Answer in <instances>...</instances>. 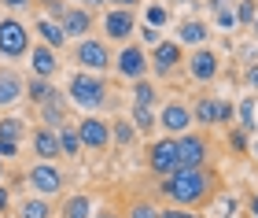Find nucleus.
<instances>
[{
  "label": "nucleus",
  "instance_id": "11",
  "mask_svg": "<svg viewBox=\"0 0 258 218\" xmlns=\"http://www.w3.org/2000/svg\"><path fill=\"white\" fill-rule=\"evenodd\" d=\"M177 159H181V170H196V167H207L210 159V137L207 133H184L177 137Z\"/></svg>",
  "mask_w": 258,
  "mask_h": 218
},
{
  "label": "nucleus",
  "instance_id": "16",
  "mask_svg": "<svg viewBox=\"0 0 258 218\" xmlns=\"http://www.w3.org/2000/svg\"><path fill=\"white\" fill-rule=\"evenodd\" d=\"M30 148L33 155H37V163H55L63 152H59V137H55V130H48V126H37V130L30 133Z\"/></svg>",
  "mask_w": 258,
  "mask_h": 218
},
{
  "label": "nucleus",
  "instance_id": "17",
  "mask_svg": "<svg viewBox=\"0 0 258 218\" xmlns=\"http://www.w3.org/2000/svg\"><path fill=\"white\" fill-rule=\"evenodd\" d=\"M26 96V78L11 67H0V107H11Z\"/></svg>",
  "mask_w": 258,
  "mask_h": 218
},
{
  "label": "nucleus",
  "instance_id": "8",
  "mask_svg": "<svg viewBox=\"0 0 258 218\" xmlns=\"http://www.w3.org/2000/svg\"><path fill=\"white\" fill-rule=\"evenodd\" d=\"M184 63V48L177 41H159L155 48L148 52V71L155 78H173Z\"/></svg>",
  "mask_w": 258,
  "mask_h": 218
},
{
  "label": "nucleus",
  "instance_id": "45",
  "mask_svg": "<svg viewBox=\"0 0 258 218\" xmlns=\"http://www.w3.org/2000/svg\"><path fill=\"white\" fill-rule=\"evenodd\" d=\"M247 211H251V214L258 218V192H254V196H251V203H247Z\"/></svg>",
  "mask_w": 258,
  "mask_h": 218
},
{
  "label": "nucleus",
  "instance_id": "5",
  "mask_svg": "<svg viewBox=\"0 0 258 218\" xmlns=\"http://www.w3.org/2000/svg\"><path fill=\"white\" fill-rule=\"evenodd\" d=\"M52 19L63 26L67 41H81L92 33V11H85L81 4H67V0H59V4L52 8Z\"/></svg>",
  "mask_w": 258,
  "mask_h": 218
},
{
  "label": "nucleus",
  "instance_id": "15",
  "mask_svg": "<svg viewBox=\"0 0 258 218\" xmlns=\"http://www.w3.org/2000/svg\"><path fill=\"white\" fill-rule=\"evenodd\" d=\"M26 60H30V67H33V78H48V82L59 74V67H63V63H59V52H52L48 44H30V56H26Z\"/></svg>",
  "mask_w": 258,
  "mask_h": 218
},
{
  "label": "nucleus",
  "instance_id": "13",
  "mask_svg": "<svg viewBox=\"0 0 258 218\" xmlns=\"http://www.w3.org/2000/svg\"><path fill=\"white\" fill-rule=\"evenodd\" d=\"M159 126L166 137H184L192 130V111L188 104H181V100H166V104L159 107Z\"/></svg>",
  "mask_w": 258,
  "mask_h": 218
},
{
  "label": "nucleus",
  "instance_id": "28",
  "mask_svg": "<svg viewBox=\"0 0 258 218\" xmlns=\"http://www.w3.org/2000/svg\"><path fill=\"white\" fill-rule=\"evenodd\" d=\"M254 115H258L254 96H243L240 104H236V130H243V133H254Z\"/></svg>",
  "mask_w": 258,
  "mask_h": 218
},
{
  "label": "nucleus",
  "instance_id": "35",
  "mask_svg": "<svg viewBox=\"0 0 258 218\" xmlns=\"http://www.w3.org/2000/svg\"><path fill=\"white\" fill-rule=\"evenodd\" d=\"M229 144L236 148V155H247V152H251V144H247V133H243V130H232V126H229Z\"/></svg>",
  "mask_w": 258,
  "mask_h": 218
},
{
  "label": "nucleus",
  "instance_id": "3",
  "mask_svg": "<svg viewBox=\"0 0 258 218\" xmlns=\"http://www.w3.org/2000/svg\"><path fill=\"white\" fill-rule=\"evenodd\" d=\"M70 56H74L78 71H89V74H100V78L107 74V71H114V52H111V44L100 41V37H81V41H74Z\"/></svg>",
  "mask_w": 258,
  "mask_h": 218
},
{
  "label": "nucleus",
  "instance_id": "27",
  "mask_svg": "<svg viewBox=\"0 0 258 218\" xmlns=\"http://www.w3.org/2000/svg\"><path fill=\"white\" fill-rule=\"evenodd\" d=\"M22 137H26V122H22L19 115H4V119H0V141L22 144Z\"/></svg>",
  "mask_w": 258,
  "mask_h": 218
},
{
  "label": "nucleus",
  "instance_id": "2",
  "mask_svg": "<svg viewBox=\"0 0 258 218\" xmlns=\"http://www.w3.org/2000/svg\"><path fill=\"white\" fill-rule=\"evenodd\" d=\"M67 100H70L74 107H81V111L96 115V111H103V107H107L111 89H107V82H103L100 74L74 71V74H70V82H67Z\"/></svg>",
  "mask_w": 258,
  "mask_h": 218
},
{
  "label": "nucleus",
  "instance_id": "23",
  "mask_svg": "<svg viewBox=\"0 0 258 218\" xmlns=\"http://www.w3.org/2000/svg\"><path fill=\"white\" fill-rule=\"evenodd\" d=\"M92 200L85 196V192H74V196H67L63 200V207H59V218H92Z\"/></svg>",
  "mask_w": 258,
  "mask_h": 218
},
{
  "label": "nucleus",
  "instance_id": "31",
  "mask_svg": "<svg viewBox=\"0 0 258 218\" xmlns=\"http://www.w3.org/2000/svg\"><path fill=\"white\" fill-rule=\"evenodd\" d=\"M111 141L118 144V148H129V144L137 141V130H133V122H129V119H114V122H111Z\"/></svg>",
  "mask_w": 258,
  "mask_h": 218
},
{
  "label": "nucleus",
  "instance_id": "38",
  "mask_svg": "<svg viewBox=\"0 0 258 218\" xmlns=\"http://www.w3.org/2000/svg\"><path fill=\"white\" fill-rule=\"evenodd\" d=\"M159 218H203V214H196V211H181V207H162Z\"/></svg>",
  "mask_w": 258,
  "mask_h": 218
},
{
  "label": "nucleus",
  "instance_id": "19",
  "mask_svg": "<svg viewBox=\"0 0 258 218\" xmlns=\"http://www.w3.org/2000/svg\"><path fill=\"white\" fill-rule=\"evenodd\" d=\"M33 33H37V37H41V44H48V48L52 52H59V48H67V33H63V26H59V22H55L52 15H41L37 22H33Z\"/></svg>",
  "mask_w": 258,
  "mask_h": 218
},
{
  "label": "nucleus",
  "instance_id": "39",
  "mask_svg": "<svg viewBox=\"0 0 258 218\" xmlns=\"http://www.w3.org/2000/svg\"><path fill=\"white\" fill-rule=\"evenodd\" d=\"M0 4H4L8 11H15V15H19V11H26V8H33V0H0Z\"/></svg>",
  "mask_w": 258,
  "mask_h": 218
},
{
  "label": "nucleus",
  "instance_id": "33",
  "mask_svg": "<svg viewBox=\"0 0 258 218\" xmlns=\"http://www.w3.org/2000/svg\"><path fill=\"white\" fill-rule=\"evenodd\" d=\"M232 119H236V104L232 100H218V115H214V126H232Z\"/></svg>",
  "mask_w": 258,
  "mask_h": 218
},
{
  "label": "nucleus",
  "instance_id": "20",
  "mask_svg": "<svg viewBox=\"0 0 258 218\" xmlns=\"http://www.w3.org/2000/svg\"><path fill=\"white\" fill-rule=\"evenodd\" d=\"M210 37V26L203 19H181L177 22V44L184 48V44H192V48H203Z\"/></svg>",
  "mask_w": 258,
  "mask_h": 218
},
{
  "label": "nucleus",
  "instance_id": "6",
  "mask_svg": "<svg viewBox=\"0 0 258 218\" xmlns=\"http://www.w3.org/2000/svg\"><path fill=\"white\" fill-rule=\"evenodd\" d=\"M148 170L155 178H170L181 170V159H177V137H155L148 144Z\"/></svg>",
  "mask_w": 258,
  "mask_h": 218
},
{
  "label": "nucleus",
  "instance_id": "34",
  "mask_svg": "<svg viewBox=\"0 0 258 218\" xmlns=\"http://www.w3.org/2000/svg\"><path fill=\"white\" fill-rule=\"evenodd\" d=\"M159 211H162V207H155V203H148V200H140V203H133V207H129V218H159Z\"/></svg>",
  "mask_w": 258,
  "mask_h": 218
},
{
  "label": "nucleus",
  "instance_id": "41",
  "mask_svg": "<svg viewBox=\"0 0 258 218\" xmlns=\"http://www.w3.org/2000/svg\"><path fill=\"white\" fill-rule=\"evenodd\" d=\"M103 4H111V8H122V11H133L137 4H144V0H103Z\"/></svg>",
  "mask_w": 258,
  "mask_h": 218
},
{
  "label": "nucleus",
  "instance_id": "50",
  "mask_svg": "<svg viewBox=\"0 0 258 218\" xmlns=\"http://www.w3.org/2000/svg\"><path fill=\"white\" fill-rule=\"evenodd\" d=\"M251 152H254V159H258V141H254V148H251Z\"/></svg>",
  "mask_w": 258,
  "mask_h": 218
},
{
  "label": "nucleus",
  "instance_id": "43",
  "mask_svg": "<svg viewBox=\"0 0 258 218\" xmlns=\"http://www.w3.org/2000/svg\"><path fill=\"white\" fill-rule=\"evenodd\" d=\"M0 214H11V192L0 185Z\"/></svg>",
  "mask_w": 258,
  "mask_h": 218
},
{
  "label": "nucleus",
  "instance_id": "47",
  "mask_svg": "<svg viewBox=\"0 0 258 218\" xmlns=\"http://www.w3.org/2000/svg\"><path fill=\"white\" fill-rule=\"evenodd\" d=\"M33 4H48V11H52L55 4H59V0H33Z\"/></svg>",
  "mask_w": 258,
  "mask_h": 218
},
{
  "label": "nucleus",
  "instance_id": "12",
  "mask_svg": "<svg viewBox=\"0 0 258 218\" xmlns=\"http://www.w3.org/2000/svg\"><path fill=\"white\" fill-rule=\"evenodd\" d=\"M100 30L107 33V41L129 44V37L137 33V15H133V11H122V8H107L103 19H100Z\"/></svg>",
  "mask_w": 258,
  "mask_h": 218
},
{
  "label": "nucleus",
  "instance_id": "7",
  "mask_svg": "<svg viewBox=\"0 0 258 218\" xmlns=\"http://www.w3.org/2000/svg\"><path fill=\"white\" fill-rule=\"evenodd\" d=\"M26 185L33 189V196L52 200V196H59V192H63L67 178H63V170L55 167V163H33L26 170Z\"/></svg>",
  "mask_w": 258,
  "mask_h": 218
},
{
  "label": "nucleus",
  "instance_id": "4",
  "mask_svg": "<svg viewBox=\"0 0 258 218\" xmlns=\"http://www.w3.org/2000/svg\"><path fill=\"white\" fill-rule=\"evenodd\" d=\"M30 56V30L19 15L0 19V60H26Z\"/></svg>",
  "mask_w": 258,
  "mask_h": 218
},
{
  "label": "nucleus",
  "instance_id": "37",
  "mask_svg": "<svg viewBox=\"0 0 258 218\" xmlns=\"http://www.w3.org/2000/svg\"><path fill=\"white\" fill-rule=\"evenodd\" d=\"M140 37H144V44H151V48H155V44L162 41V30H155V26H140Z\"/></svg>",
  "mask_w": 258,
  "mask_h": 218
},
{
  "label": "nucleus",
  "instance_id": "24",
  "mask_svg": "<svg viewBox=\"0 0 258 218\" xmlns=\"http://www.w3.org/2000/svg\"><path fill=\"white\" fill-rule=\"evenodd\" d=\"M55 137H59V152L67 159H78L81 155V137H78V122H67L55 130Z\"/></svg>",
  "mask_w": 258,
  "mask_h": 218
},
{
  "label": "nucleus",
  "instance_id": "49",
  "mask_svg": "<svg viewBox=\"0 0 258 218\" xmlns=\"http://www.w3.org/2000/svg\"><path fill=\"white\" fill-rule=\"evenodd\" d=\"M251 30H254V37H258V19H254V22H251Z\"/></svg>",
  "mask_w": 258,
  "mask_h": 218
},
{
  "label": "nucleus",
  "instance_id": "10",
  "mask_svg": "<svg viewBox=\"0 0 258 218\" xmlns=\"http://www.w3.org/2000/svg\"><path fill=\"white\" fill-rule=\"evenodd\" d=\"M184 71H188V78L196 85H210L214 78L221 74V56L214 52V48H192V56L184 60Z\"/></svg>",
  "mask_w": 258,
  "mask_h": 218
},
{
  "label": "nucleus",
  "instance_id": "51",
  "mask_svg": "<svg viewBox=\"0 0 258 218\" xmlns=\"http://www.w3.org/2000/svg\"><path fill=\"white\" fill-rule=\"evenodd\" d=\"M0 178H4V159H0Z\"/></svg>",
  "mask_w": 258,
  "mask_h": 218
},
{
  "label": "nucleus",
  "instance_id": "9",
  "mask_svg": "<svg viewBox=\"0 0 258 218\" xmlns=\"http://www.w3.org/2000/svg\"><path fill=\"white\" fill-rule=\"evenodd\" d=\"M114 71H118V78H125V82H144V78L151 74L148 71V48L144 44H122V52L114 56Z\"/></svg>",
  "mask_w": 258,
  "mask_h": 218
},
{
  "label": "nucleus",
  "instance_id": "18",
  "mask_svg": "<svg viewBox=\"0 0 258 218\" xmlns=\"http://www.w3.org/2000/svg\"><path fill=\"white\" fill-rule=\"evenodd\" d=\"M37 111H41V126H48V130H59V126L70 122V100L63 93H55L48 104H41Z\"/></svg>",
  "mask_w": 258,
  "mask_h": 218
},
{
  "label": "nucleus",
  "instance_id": "25",
  "mask_svg": "<svg viewBox=\"0 0 258 218\" xmlns=\"http://www.w3.org/2000/svg\"><path fill=\"white\" fill-rule=\"evenodd\" d=\"M129 122H133V130L137 133H155V126H159V111L155 107H129Z\"/></svg>",
  "mask_w": 258,
  "mask_h": 218
},
{
  "label": "nucleus",
  "instance_id": "44",
  "mask_svg": "<svg viewBox=\"0 0 258 218\" xmlns=\"http://www.w3.org/2000/svg\"><path fill=\"white\" fill-rule=\"evenodd\" d=\"M92 218H122V214L111 211V207H100V211H92Z\"/></svg>",
  "mask_w": 258,
  "mask_h": 218
},
{
  "label": "nucleus",
  "instance_id": "32",
  "mask_svg": "<svg viewBox=\"0 0 258 218\" xmlns=\"http://www.w3.org/2000/svg\"><path fill=\"white\" fill-rule=\"evenodd\" d=\"M236 26H243V30H251V22L258 19V0H236Z\"/></svg>",
  "mask_w": 258,
  "mask_h": 218
},
{
  "label": "nucleus",
  "instance_id": "36",
  "mask_svg": "<svg viewBox=\"0 0 258 218\" xmlns=\"http://www.w3.org/2000/svg\"><path fill=\"white\" fill-rule=\"evenodd\" d=\"M214 22H218L221 30H232V26H236V11H232V4L221 8V11H214Z\"/></svg>",
  "mask_w": 258,
  "mask_h": 218
},
{
  "label": "nucleus",
  "instance_id": "42",
  "mask_svg": "<svg viewBox=\"0 0 258 218\" xmlns=\"http://www.w3.org/2000/svg\"><path fill=\"white\" fill-rule=\"evenodd\" d=\"M243 82H247V85L254 89V93H258V63H251V67H247V74H243Z\"/></svg>",
  "mask_w": 258,
  "mask_h": 218
},
{
  "label": "nucleus",
  "instance_id": "48",
  "mask_svg": "<svg viewBox=\"0 0 258 218\" xmlns=\"http://www.w3.org/2000/svg\"><path fill=\"white\" fill-rule=\"evenodd\" d=\"M173 4H199V0H173Z\"/></svg>",
  "mask_w": 258,
  "mask_h": 218
},
{
  "label": "nucleus",
  "instance_id": "26",
  "mask_svg": "<svg viewBox=\"0 0 258 218\" xmlns=\"http://www.w3.org/2000/svg\"><path fill=\"white\" fill-rule=\"evenodd\" d=\"M55 93H59V89H55L48 78H26V96H30L37 107H41V104H48Z\"/></svg>",
  "mask_w": 258,
  "mask_h": 218
},
{
  "label": "nucleus",
  "instance_id": "22",
  "mask_svg": "<svg viewBox=\"0 0 258 218\" xmlns=\"http://www.w3.org/2000/svg\"><path fill=\"white\" fill-rule=\"evenodd\" d=\"M188 111H192V126L210 130V126H214V115H218V100H214V96H199Z\"/></svg>",
  "mask_w": 258,
  "mask_h": 218
},
{
  "label": "nucleus",
  "instance_id": "21",
  "mask_svg": "<svg viewBox=\"0 0 258 218\" xmlns=\"http://www.w3.org/2000/svg\"><path fill=\"white\" fill-rule=\"evenodd\" d=\"M15 218H52L55 207H52V200H44V196H26V200H19V211H11Z\"/></svg>",
  "mask_w": 258,
  "mask_h": 218
},
{
  "label": "nucleus",
  "instance_id": "46",
  "mask_svg": "<svg viewBox=\"0 0 258 218\" xmlns=\"http://www.w3.org/2000/svg\"><path fill=\"white\" fill-rule=\"evenodd\" d=\"M103 4V0H81V8H85V11H92V8H100Z\"/></svg>",
  "mask_w": 258,
  "mask_h": 218
},
{
  "label": "nucleus",
  "instance_id": "29",
  "mask_svg": "<svg viewBox=\"0 0 258 218\" xmlns=\"http://www.w3.org/2000/svg\"><path fill=\"white\" fill-rule=\"evenodd\" d=\"M133 104L137 107H159V89L148 82H133Z\"/></svg>",
  "mask_w": 258,
  "mask_h": 218
},
{
  "label": "nucleus",
  "instance_id": "30",
  "mask_svg": "<svg viewBox=\"0 0 258 218\" xmlns=\"http://www.w3.org/2000/svg\"><path fill=\"white\" fill-rule=\"evenodd\" d=\"M173 22V11H170V4H148L144 8V26H155V30H162V26H170Z\"/></svg>",
  "mask_w": 258,
  "mask_h": 218
},
{
  "label": "nucleus",
  "instance_id": "40",
  "mask_svg": "<svg viewBox=\"0 0 258 218\" xmlns=\"http://www.w3.org/2000/svg\"><path fill=\"white\" fill-rule=\"evenodd\" d=\"M19 155V144H11V141H0V159H15Z\"/></svg>",
  "mask_w": 258,
  "mask_h": 218
},
{
  "label": "nucleus",
  "instance_id": "14",
  "mask_svg": "<svg viewBox=\"0 0 258 218\" xmlns=\"http://www.w3.org/2000/svg\"><path fill=\"white\" fill-rule=\"evenodd\" d=\"M78 137H81V148L103 152V148L111 144V122L100 119V115H85V119L78 122Z\"/></svg>",
  "mask_w": 258,
  "mask_h": 218
},
{
  "label": "nucleus",
  "instance_id": "1",
  "mask_svg": "<svg viewBox=\"0 0 258 218\" xmlns=\"http://www.w3.org/2000/svg\"><path fill=\"white\" fill-rule=\"evenodd\" d=\"M159 192L173 203V207H181V211H199V207H207L210 196L218 192V174L210 167L177 170V174H170V178L159 181Z\"/></svg>",
  "mask_w": 258,
  "mask_h": 218
}]
</instances>
